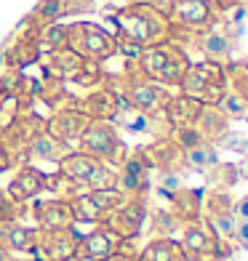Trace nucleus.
Instances as JSON below:
<instances>
[{
    "label": "nucleus",
    "mask_w": 248,
    "mask_h": 261,
    "mask_svg": "<svg viewBox=\"0 0 248 261\" xmlns=\"http://www.w3.org/2000/svg\"><path fill=\"white\" fill-rule=\"evenodd\" d=\"M115 24H117V40L134 43L141 51L173 40V24L168 14H163L160 8L147 3L123 6L115 14Z\"/></svg>",
    "instance_id": "obj_1"
},
{
    "label": "nucleus",
    "mask_w": 248,
    "mask_h": 261,
    "mask_svg": "<svg viewBox=\"0 0 248 261\" xmlns=\"http://www.w3.org/2000/svg\"><path fill=\"white\" fill-rule=\"evenodd\" d=\"M190 54L176 40L152 45V48H144L139 59H134V67L141 77H147L152 83H158L163 88H179L182 80L190 69Z\"/></svg>",
    "instance_id": "obj_2"
},
{
    "label": "nucleus",
    "mask_w": 248,
    "mask_h": 261,
    "mask_svg": "<svg viewBox=\"0 0 248 261\" xmlns=\"http://www.w3.org/2000/svg\"><path fill=\"white\" fill-rule=\"evenodd\" d=\"M227 72H224V64H216V62H197V64H190L187 75L179 86V93L190 99H197L200 104H219V99L224 96L227 91Z\"/></svg>",
    "instance_id": "obj_3"
},
{
    "label": "nucleus",
    "mask_w": 248,
    "mask_h": 261,
    "mask_svg": "<svg viewBox=\"0 0 248 261\" xmlns=\"http://www.w3.org/2000/svg\"><path fill=\"white\" fill-rule=\"evenodd\" d=\"M67 51L78 54L80 59L86 62H104L117 54V38H112L110 32H104L96 24H72L67 27V43H64Z\"/></svg>",
    "instance_id": "obj_4"
},
{
    "label": "nucleus",
    "mask_w": 248,
    "mask_h": 261,
    "mask_svg": "<svg viewBox=\"0 0 248 261\" xmlns=\"http://www.w3.org/2000/svg\"><path fill=\"white\" fill-rule=\"evenodd\" d=\"M168 19L173 24V32L200 35L219 24V11L211 0H171Z\"/></svg>",
    "instance_id": "obj_5"
},
{
    "label": "nucleus",
    "mask_w": 248,
    "mask_h": 261,
    "mask_svg": "<svg viewBox=\"0 0 248 261\" xmlns=\"http://www.w3.org/2000/svg\"><path fill=\"white\" fill-rule=\"evenodd\" d=\"M182 251L187 261H219L227 258L232 248L224 245L203 221H192L182 229Z\"/></svg>",
    "instance_id": "obj_6"
},
{
    "label": "nucleus",
    "mask_w": 248,
    "mask_h": 261,
    "mask_svg": "<svg viewBox=\"0 0 248 261\" xmlns=\"http://www.w3.org/2000/svg\"><path fill=\"white\" fill-rule=\"evenodd\" d=\"M203 216H206V227L214 232L224 245L232 243L235 237V200L230 192H224V189H211L203 200Z\"/></svg>",
    "instance_id": "obj_7"
},
{
    "label": "nucleus",
    "mask_w": 248,
    "mask_h": 261,
    "mask_svg": "<svg viewBox=\"0 0 248 261\" xmlns=\"http://www.w3.org/2000/svg\"><path fill=\"white\" fill-rule=\"evenodd\" d=\"M80 144L86 155H93L102 163H123V141L117 139V130L110 120H91L80 136Z\"/></svg>",
    "instance_id": "obj_8"
},
{
    "label": "nucleus",
    "mask_w": 248,
    "mask_h": 261,
    "mask_svg": "<svg viewBox=\"0 0 248 261\" xmlns=\"http://www.w3.org/2000/svg\"><path fill=\"white\" fill-rule=\"evenodd\" d=\"M123 99L141 115H160L165 110V104L171 101V93H168V88L141 77L134 67V75L126 83V96Z\"/></svg>",
    "instance_id": "obj_9"
},
{
    "label": "nucleus",
    "mask_w": 248,
    "mask_h": 261,
    "mask_svg": "<svg viewBox=\"0 0 248 261\" xmlns=\"http://www.w3.org/2000/svg\"><path fill=\"white\" fill-rule=\"evenodd\" d=\"M120 237H117L112 229L107 227H99L93 229L91 234H86L83 240H78V248H75V261H104L110 258L117 248H120Z\"/></svg>",
    "instance_id": "obj_10"
},
{
    "label": "nucleus",
    "mask_w": 248,
    "mask_h": 261,
    "mask_svg": "<svg viewBox=\"0 0 248 261\" xmlns=\"http://www.w3.org/2000/svg\"><path fill=\"white\" fill-rule=\"evenodd\" d=\"M78 237L72 229H38V248L43 261H67L75 256Z\"/></svg>",
    "instance_id": "obj_11"
},
{
    "label": "nucleus",
    "mask_w": 248,
    "mask_h": 261,
    "mask_svg": "<svg viewBox=\"0 0 248 261\" xmlns=\"http://www.w3.org/2000/svg\"><path fill=\"white\" fill-rule=\"evenodd\" d=\"M203 189H190V187H182L168 197L171 203V216L176 219L184 227V224H192L203 219Z\"/></svg>",
    "instance_id": "obj_12"
},
{
    "label": "nucleus",
    "mask_w": 248,
    "mask_h": 261,
    "mask_svg": "<svg viewBox=\"0 0 248 261\" xmlns=\"http://www.w3.org/2000/svg\"><path fill=\"white\" fill-rule=\"evenodd\" d=\"M195 48L203 54L208 62H216V64H227L232 62V48H235V43L224 35V30L216 24V27H211L206 32H200L197 38H195Z\"/></svg>",
    "instance_id": "obj_13"
},
{
    "label": "nucleus",
    "mask_w": 248,
    "mask_h": 261,
    "mask_svg": "<svg viewBox=\"0 0 248 261\" xmlns=\"http://www.w3.org/2000/svg\"><path fill=\"white\" fill-rule=\"evenodd\" d=\"M230 117L224 115L219 107L214 104H203V110H200V115L195 117V128L197 134L203 136V141H208V144H221L224 136L230 134Z\"/></svg>",
    "instance_id": "obj_14"
},
{
    "label": "nucleus",
    "mask_w": 248,
    "mask_h": 261,
    "mask_svg": "<svg viewBox=\"0 0 248 261\" xmlns=\"http://www.w3.org/2000/svg\"><path fill=\"white\" fill-rule=\"evenodd\" d=\"M88 123H91V117L86 112H72V110H69V112H59L54 120L48 123V134L64 144V141H69V139H80L83 130L88 128Z\"/></svg>",
    "instance_id": "obj_15"
},
{
    "label": "nucleus",
    "mask_w": 248,
    "mask_h": 261,
    "mask_svg": "<svg viewBox=\"0 0 248 261\" xmlns=\"http://www.w3.org/2000/svg\"><path fill=\"white\" fill-rule=\"evenodd\" d=\"M200 110H203V104H200L197 99H190V96H184V93H179V96H171V101L165 104L163 115H165V120L171 123V128H184V125L195 123Z\"/></svg>",
    "instance_id": "obj_16"
},
{
    "label": "nucleus",
    "mask_w": 248,
    "mask_h": 261,
    "mask_svg": "<svg viewBox=\"0 0 248 261\" xmlns=\"http://www.w3.org/2000/svg\"><path fill=\"white\" fill-rule=\"evenodd\" d=\"M38 221L43 224V229H69L72 227V208L64 200H48V203L38 205Z\"/></svg>",
    "instance_id": "obj_17"
},
{
    "label": "nucleus",
    "mask_w": 248,
    "mask_h": 261,
    "mask_svg": "<svg viewBox=\"0 0 248 261\" xmlns=\"http://www.w3.org/2000/svg\"><path fill=\"white\" fill-rule=\"evenodd\" d=\"M0 245L6 251H35L38 248V229L19 227V224H0Z\"/></svg>",
    "instance_id": "obj_18"
},
{
    "label": "nucleus",
    "mask_w": 248,
    "mask_h": 261,
    "mask_svg": "<svg viewBox=\"0 0 248 261\" xmlns=\"http://www.w3.org/2000/svg\"><path fill=\"white\" fill-rule=\"evenodd\" d=\"M136 261H187V256L182 251V243H176L173 237H155L136 256Z\"/></svg>",
    "instance_id": "obj_19"
},
{
    "label": "nucleus",
    "mask_w": 248,
    "mask_h": 261,
    "mask_svg": "<svg viewBox=\"0 0 248 261\" xmlns=\"http://www.w3.org/2000/svg\"><path fill=\"white\" fill-rule=\"evenodd\" d=\"M45 176L40 173V171H35V168H24L16 179H14V184H11V189L8 192L14 195L16 200H30V197H35L40 192V189H45Z\"/></svg>",
    "instance_id": "obj_20"
},
{
    "label": "nucleus",
    "mask_w": 248,
    "mask_h": 261,
    "mask_svg": "<svg viewBox=\"0 0 248 261\" xmlns=\"http://www.w3.org/2000/svg\"><path fill=\"white\" fill-rule=\"evenodd\" d=\"M216 163H219V152L208 141H200V144L184 149V168H190V171H208Z\"/></svg>",
    "instance_id": "obj_21"
},
{
    "label": "nucleus",
    "mask_w": 248,
    "mask_h": 261,
    "mask_svg": "<svg viewBox=\"0 0 248 261\" xmlns=\"http://www.w3.org/2000/svg\"><path fill=\"white\" fill-rule=\"evenodd\" d=\"M27 155L38 158V160H62L64 158V144L51 134H38L30 139L27 144Z\"/></svg>",
    "instance_id": "obj_22"
},
{
    "label": "nucleus",
    "mask_w": 248,
    "mask_h": 261,
    "mask_svg": "<svg viewBox=\"0 0 248 261\" xmlns=\"http://www.w3.org/2000/svg\"><path fill=\"white\" fill-rule=\"evenodd\" d=\"M238 181H240V173H238V165H232V163H216L208 168V187L211 189L230 192V187H235Z\"/></svg>",
    "instance_id": "obj_23"
},
{
    "label": "nucleus",
    "mask_w": 248,
    "mask_h": 261,
    "mask_svg": "<svg viewBox=\"0 0 248 261\" xmlns=\"http://www.w3.org/2000/svg\"><path fill=\"white\" fill-rule=\"evenodd\" d=\"M219 110L224 112V115H227L230 117V120H243V117H245V112H248V101L240 96V93H235L232 88H227V91H224V96L219 99Z\"/></svg>",
    "instance_id": "obj_24"
},
{
    "label": "nucleus",
    "mask_w": 248,
    "mask_h": 261,
    "mask_svg": "<svg viewBox=\"0 0 248 261\" xmlns=\"http://www.w3.org/2000/svg\"><path fill=\"white\" fill-rule=\"evenodd\" d=\"M64 8H67L64 0H40L38 11H35V19L43 21V24H51L54 19H59L64 14Z\"/></svg>",
    "instance_id": "obj_25"
},
{
    "label": "nucleus",
    "mask_w": 248,
    "mask_h": 261,
    "mask_svg": "<svg viewBox=\"0 0 248 261\" xmlns=\"http://www.w3.org/2000/svg\"><path fill=\"white\" fill-rule=\"evenodd\" d=\"M232 243H238V248L248 251V219H243V221L235 224V237H232Z\"/></svg>",
    "instance_id": "obj_26"
},
{
    "label": "nucleus",
    "mask_w": 248,
    "mask_h": 261,
    "mask_svg": "<svg viewBox=\"0 0 248 261\" xmlns=\"http://www.w3.org/2000/svg\"><path fill=\"white\" fill-rule=\"evenodd\" d=\"M235 219H238V221L248 219V195L240 197V200H235Z\"/></svg>",
    "instance_id": "obj_27"
},
{
    "label": "nucleus",
    "mask_w": 248,
    "mask_h": 261,
    "mask_svg": "<svg viewBox=\"0 0 248 261\" xmlns=\"http://www.w3.org/2000/svg\"><path fill=\"white\" fill-rule=\"evenodd\" d=\"M238 173H240V181L248 179V149L243 152V160L238 163Z\"/></svg>",
    "instance_id": "obj_28"
},
{
    "label": "nucleus",
    "mask_w": 248,
    "mask_h": 261,
    "mask_svg": "<svg viewBox=\"0 0 248 261\" xmlns=\"http://www.w3.org/2000/svg\"><path fill=\"white\" fill-rule=\"evenodd\" d=\"M104 261H136V256H126L123 251H115L110 258H104Z\"/></svg>",
    "instance_id": "obj_29"
},
{
    "label": "nucleus",
    "mask_w": 248,
    "mask_h": 261,
    "mask_svg": "<svg viewBox=\"0 0 248 261\" xmlns=\"http://www.w3.org/2000/svg\"><path fill=\"white\" fill-rule=\"evenodd\" d=\"M0 261H14V258H11V251H6L3 245H0Z\"/></svg>",
    "instance_id": "obj_30"
},
{
    "label": "nucleus",
    "mask_w": 248,
    "mask_h": 261,
    "mask_svg": "<svg viewBox=\"0 0 248 261\" xmlns=\"http://www.w3.org/2000/svg\"><path fill=\"white\" fill-rule=\"evenodd\" d=\"M243 120H245V123H248V112H245V117H243Z\"/></svg>",
    "instance_id": "obj_31"
},
{
    "label": "nucleus",
    "mask_w": 248,
    "mask_h": 261,
    "mask_svg": "<svg viewBox=\"0 0 248 261\" xmlns=\"http://www.w3.org/2000/svg\"><path fill=\"white\" fill-rule=\"evenodd\" d=\"M67 261H75V258H67Z\"/></svg>",
    "instance_id": "obj_32"
}]
</instances>
